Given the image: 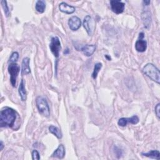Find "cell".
Listing matches in <instances>:
<instances>
[{
    "mask_svg": "<svg viewBox=\"0 0 160 160\" xmlns=\"http://www.w3.org/2000/svg\"><path fill=\"white\" fill-rule=\"evenodd\" d=\"M16 119V112L9 107H5L0 112V126L1 128H12Z\"/></svg>",
    "mask_w": 160,
    "mask_h": 160,
    "instance_id": "1",
    "label": "cell"
},
{
    "mask_svg": "<svg viewBox=\"0 0 160 160\" xmlns=\"http://www.w3.org/2000/svg\"><path fill=\"white\" fill-rule=\"evenodd\" d=\"M144 74L158 84L160 83V72L159 69L152 63L146 64L142 68Z\"/></svg>",
    "mask_w": 160,
    "mask_h": 160,
    "instance_id": "2",
    "label": "cell"
},
{
    "mask_svg": "<svg viewBox=\"0 0 160 160\" xmlns=\"http://www.w3.org/2000/svg\"><path fill=\"white\" fill-rule=\"evenodd\" d=\"M36 104L39 112L45 117L50 115V109L46 98L42 96H38L36 99Z\"/></svg>",
    "mask_w": 160,
    "mask_h": 160,
    "instance_id": "3",
    "label": "cell"
},
{
    "mask_svg": "<svg viewBox=\"0 0 160 160\" xmlns=\"http://www.w3.org/2000/svg\"><path fill=\"white\" fill-rule=\"evenodd\" d=\"M8 71L10 75V82L13 87H16V79L20 71V68L16 62L9 63L8 67Z\"/></svg>",
    "mask_w": 160,
    "mask_h": 160,
    "instance_id": "4",
    "label": "cell"
},
{
    "mask_svg": "<svg viewBox=\"0 0 160 160\" xmlns=\"http://www.w3.org/2000/svg\"><path fill=\"white\" fill-rule=\"evenodd\" d=\"M49 48L54 57L58 58L59 56V53L61 49V42L58 37L54 36L51 38L49 44Z\"/></svg>",
    "mask_w": 160,
    "mask_h": 160,
    "instance_id": "5",
    "label": "cell"
},
{
    "mask_svg": "<svg viewBox=\"0 0 160 160\" xmlns=\"http://www.w3.org/2000/svg\"><path fill=\"white\" fill-rule=\"evenodd\" d=\"M144 33L142 32L139 34V39L135 43V49L138 52H143L147 49V41L144 39Z\"/></svg>",
    "mask_w": 160,
    "mask_h": 160,
    "instance_id": "6",
    "label": "cell"
},
{
    "mask_svg": "<svg viewBox=\"0 0 160 160\" xmlns=\"http://www.w3.org/2000/svg\"><path fill=\"white\" fill-rule=\"evenodd\" d=\"M110 5L112 11L117 14L122 13L125 8V4L121 1L111 0L110 1Z\"/></svg>",
    "mask_w": 160,
    "mask_h": 160,
    "instance_id": "7",
    "label": "cell"
},
{
    "mask_svg": "<svg viewBox=\"0 0 160 160\" xmlns=\"http://www.w3.org/2000/svg\"><path fill=\"white\" fill-rule=\"evenodd\" d=\"M83 27L89 36H91L94 29V21L89 15H87L84 18Z\"/></svg>",
    "mask_w": 160,
    "mask_h": 160,
    "instance_id": "8",
    "label": "cell"
},
{
    "mask_svg": "<svg viewBox=\"0 0 160 160\" xmlns=\"http://www.w3.org/2000/svg\"><path fill=\"white\" fill-rule=\"evenodd\" d=\"M138 122H139V118L137 116L134 115L131 118H121L119 119L118 121V124L119 126L124 127L127 125L128 123L136 124L138 123Z\"/></svg>",
    "mask_w": 160,
    "mask_h": 160,
    "instance_id": "9",
    "label": "cell"
},
{
    "mask_svg": "<svg viewBox=\"0 0 160 160\" xmlns=\"http://www.w3.org/2000/svg\"><path fill=\"white\" fill-rule=\"evenodd\" d=\"M68 25L71 30L77 31L81 26V21L78 16H74L69 19Z\"/></svg>",
    "mask_w": 160,
    "mask_h": 160,
    "instance_id": "10",
    "label": "cell"
},
{
    "mask_svg": "<svg viewBox=\"0 0 160 160\" xmlns=\"http://www.w3.org/2000/svg\"><path fill=\"white\" fill-rule=\"evenodd\" d=\"M59 9L60 11H61L62 12L68 14H72L73 12H75V10H76L74 6H70L64 2H62L59 4Z\"/></svg>",
    "mask_w": 160,
    "mask_h": 160,
    "instance_id": "11",
    "label": "cell"
},
{
    "mask_svg": "<svg viewBox=\"0 0 160 160\" xmlns=\"http://www.w3.org/2000/svg\"><path fill=\"white\" fill-rule=\"evenodd\" d=\"M30 59L28 57L24 58L22 61L21 64V74L22 76L27 75L31 72V68L29 67Z\"/></svg>",
    "mask_w": 160,
    "mask_h": 160,
    "instance_id": "12",
    "label": "cell"
},
{
    "mask_svg": "<svg viewBox=\"0 0 160 160\" xmlns=\"http://www.w3.org/2000/svg\"><path fill=\"white\" fill-rule=\"evenodd\" d=\"M141 18L144 24V27L146 29H148L150 26L151 21V17L149 11H144L141 14Z\"/></svg>",
    "mask_w": 160,
    "mask_h": 160,
    "instance_id": "13",
    "label": "cell"
},
{
    "mask_svg": "<svg viewBox=\"0 0 160 160\" xmlns=\"http://www.w3.org/2000/svg\"><path fill=\"white\" fill-rule=\"evenodd\" d=\"M81 51L85 56L89 57L95 52L96 46L94 44H86L81 48Z\"/></svg>",
    "mask_w": 160,
    "mask_h": 160,
    "instance_id": "14",
    "label": "cell"
},
{
    "mask_svg": "<svg viewBox=\"0 0 160 160\" xmlns=\"http://www.w3.org/2000/svg\"><path fill=\"white\" fill-rule=\"evenodd\" d=\"M65 148L63 144H59L57 149L53 152L52 154V157L58 158V159H62L65 156Z\"/></svg>",
    "mask_w": 160,
    "mask_h": 160,
    "instance_id": "15",
    "label": "cell"
},
{
    "mask_svg": "<svg viewBox=\"0 0 160 160\" xmlns=\"http://www.w3.org/2000/svg\"><path fill=\"white\" fill-rule=\"evenodd\" d=\"M18 92L21 101H25L27 99V92L25 88V83L23 79H21V81L20 82L19 89H18Z\"/></svg>",
    "mask_w": 160,
    "mask_h": 160,
    "instance_id": "16",
    "label": "cell"
},
{
    "mask_svg": "<svg viewBox=\"0 0 160 160\" xmlns=\"http://www.w3.org/2000/svg\"><path fill=\"white\" fill-rule=\"evenodd\" d=\"M141 154L144 156L150 158L151 159L157 160H159L160 159V152L158 150H151L147 152H142Z\"/></svg>",
    "mask_w": 160,
    "mask_h": 160,
    "instance_id": "17",
    "label": "cell"
},
{
    "mask_svg": "<svg viewBox=\"0 0 160 160\" xmlns=\"http://www.w3.org/2000/svg\"><path fill=\"white\" fill-rule=\"evenodd\" d=\"M49 131L51 133L54 134L57 138L58 139H61L62 137V134L61 131L60 130L59 128H58L56 126H54L53 125H51L49 127Z\"/></svg>",
    "mask_w": 160,
    "mask_h": 160,
    "instance_id": "18",
    "label": "cell"
},
{
    "mask_svg": "<svg viewBox=\"0 0 160 160\" xmlns=\"http://www.w3.org/2000/svg\"><path fill=\"white\" fill-rule=\"evenodd\" d=\"M35 8L38 12H39L40 13L44 12L45 9H46V2L43 0L38 1L36 3Z\"/></svg>",
    "mask_w": 160,
    "mask_h": 160,
    "instance_id": "19",
    "label": "cell"
},
{
    "mask_svg": "<svg viewBox=\"0 0 160 160\" xmlns=\"http://www.w3.org/2000/svg\"><path fill=\"white\" fill-rule=\"evenodd\" d=\"M102 68V63L101 62H97L94 64V69H93V71H92V78L95 79H96L97 76H98V74L99 72V71L101 70Z\"/></svg>",
    "mask_w": 160,
    "mask_h": 160,
    "instance_id": "20",
    "label": "cell"
},
{
    "mask_svg": "<svg viewBox=\"0 0 160 160\" xmlns=\"http://www.w3.org/2000/svg\"><path fill=\"white\" fill-rule=\"evenodd\" d=\"M1 4L2 5V7L3 8V10L5 13L6 16L8 17L10 15V11L9 9L8 6L7 5V2L4 0H2V1H1Z\"/></svg>",
    "mask_w": 160,
    "mask_h": 160,
    "instance_id": "21",
    "label": "cell"
},
{
    "mask_svg": "<svg viewBox=\"0 0 160 160\" xmlns=\"http://www.w3.org/2000/svg\"><path fill=\"white\" fill-rule=\"evenodd\" d=\"M19 58V53L16 51L15 52H13L11 56L9 57V61H8V62L9 63H12V62H16V61H18Z\"/></svg>",
    "mask_w": 160,
    "mask_h": 160,
    "instance_id": "22",
    "label": "cell"
},
{
    "mask_svg": "<svg viewBox=\"0 0 160 160\" xmlns=\"http://www.w3.org/2000/svg\"><path fill=\"white\" fill-rule=\"evenodd\" d=\"M113 152L115 154V156L118 158H120L122 154V151L121 149H119L118 147L114 146L113 147Z\"/></svg>",
    "mask_w": 160,
    "mask_h": 160,
    "instance_id": "23",
    "label": "cell"
},
{
    "mask_svg": "<svg viewBox=\"0 0 160 160\" xmlns=\"http://www.w3.org/2000/svg\"><path fill=\"white\" fill-rule=\"evenodd\" d=\"M32 159L33 160H39V159H40L39 153L36 149H34L32 151Z\"/></svg>",
    "mask_w": 160,
    "mask_h": 160,
    "instance_id": "24",
    "label": "cell"
},
{
    "mask_svg": "<svg viewBox=\"0 0 160 160\" xmlns=\"http://www.w3.org/2000/svg\"><path fill=\"white\" fill-rule=\"evenodd\" d=\"M154 111H155V114L157 116V117L158 118H160V104L159 103H158L156 104V106H155Z\"/></svg>",
    "mask_w": 160,
    "mask_h": 160,
    "instance_id": "25",
    "label": "cell"
},
{
    "mask_svg": "<svg viewBox=\"0 0 160 160\" xmlns=\"http://www.w3.org/2000/svg\"><path fill=\"white\" fill-rule=\"evenodd\" d=\"M142 2H143V4H144L145 6H148L150 4V1H143Z\"/></svg>",
    "mask_w": 160,
    "mask_h": 160,
    "instance_id": "26",
    "label": "cell"
},
{
    "mask_svg": "<svg viewBox=\"0 0 160 160\" xmlns=\"http://www.w3.org/2000/svg\"><path fill=\"white\" fill-rule=\"evenodd\" d=\"M3 148H4V144H3L2 141H1V142H0V151H2L3 149Z\"/></svg>",
    "mask_w": 160,
    "mask_h": 160,
    "instance_id": "27",
    "label": "cell"
},
{
    "mask_svg": "<svg viewBox=\"0 0 160 160\" xmlns=\"http://www.w3.org/2000/svg\"><path fill=\"white\" fill-rule=\"evenodd\" d=\"M105 58L108 60V61H111V58L109 56H108V55H105Z\"/></svg>",
    "mask_w": 160,
    "mask_h": 160,
    "instance_id": "28",
    "label": "cell"
},
{
    "mask_svg": "<svg viewBox=\"0 0 160 160\" xmlns=\"http://www.w3.org/2000/svg\"><path fill=\"white\" fill-rule=\"evenodd\" d=\"M69 52V50H68V49H67L66 51H64V54H68Z\"/></svg>",
    "mask_w": 160,
    "mask_h": 160,
    "instance_id": "29",
    "label": "cell"
}]
</instances>
